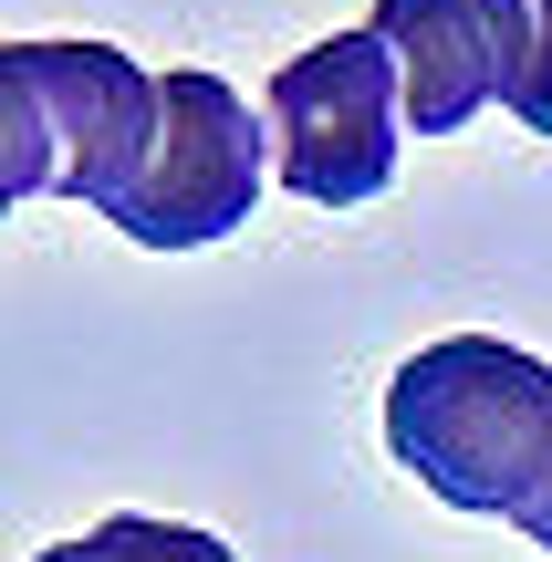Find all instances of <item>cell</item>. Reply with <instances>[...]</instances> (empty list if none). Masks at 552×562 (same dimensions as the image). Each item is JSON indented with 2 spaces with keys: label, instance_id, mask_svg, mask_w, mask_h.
<instances>
[{
  "label": "cell",
  "instance_id": "obj_1",
  "mask_svg": "<svg viewBox=\"0 0 552 562\" xmlns=\"http://www.w3.org/2000/svg\"><path fill=\"white\" fill-rule=\"evenodd\" d=\"M386 448L438 490L449 510L521 521L542 459H552V364L491 334H438L386 385Z\"/></svg>",
  "mask_w": 552,
  "mask_h": 562
},
{
  "label": "cell",
  "instance_id": "obj_2",
  "mask_svg": "<svg viewBox=\"0 0 552 562\" xmlns=\"http://www.w3.org/2000/svg\"><path fill=\"white\" fill-rule=\"evenodd\" d=\"M157 83L115 42H11L0 53V188L115 209L157 136Z\"/></svg>",
  "mask_w": 552,
  "mask_h": 562
},
{
  "label": "cell",
  "instance_id": "obj_3",
  "mask_svg": "<svg viewBox=\"0 0 552 562\" xmlns=\"http://www.w3.org/2000/svg\"><path fill=\"white\" fill-rule=\"evenodd\" d=\"M261 125H271V178L313 209H354L396 178V146H407V74L396 53L375 42V21L313 42L271 74L261 94Z\"/></svg>",
  "mask_w": 552,
  "mask_h": 562
},
{
  "label": "cell",
  "instance_id": "obj_4",
  "mask_svg": "<svg viewBox=\"0 0 552 562\" xmlns=\"http://www.w3.org/2000/svg\"><path fill=\"white\" fill-rule=\"evenodd\" d=\"M261 146H271V125H250V104L229 94L219 74L167 63L157 136H146L136 178H125V199L104 209V220L136 250H209V240H229V229H250V209H261V188H271Z\"/></svg>",
  "mask_w": 552,
  "mask_h": 562
},
{
  "label": "cell",
  "instance_id": "obj_5",
  "mask_svg": "<svg viewBox=\"0 0 552 562\" xmlns=\"http://www.w3.org/2000/svg\"><path fill=\"white\" fill-rule=\"evenodd\" d=\"M375 42L407 74V136H459L480 104L532 94V0H375Z\"/></svg>",
  "mask_w": 552,
  "mask_h": 562
},
{
  "label": "cell",
  "instance_id": "obj_6",
  "mask_svg": "<svg viewBox=\"0 0 552 562\" xmlns=\"http://www.w3.org/2000/svg\"><path fill=\"white\" fill-rule=\"evenodd\" d=\"M32 562H240L219 531H188V521H146V510H115V521L74 531V542L32 552Z\"/></svg>",
  "mask_w": 552,
  "mask_h": 562
},
{
  "label": "cell",
  "instance_id": "obj_7",
  "mask_svg": "<svg viewBox=\"0 0 552 562\" xmlns=\"http://www.w3.org/2000/svg\"><path fill=\"white\" fill-rule=\"evenodd\" d=\"M521 125L552 136V0H532V94H521Z\"/></svg>",
  "mask_w": 552,
  "mask_h": 562
},
{
  "label": "cell",
  "instance_id": "obj_8",
  "mask_svg": "<svg viewBox=\"0 0 552 562\" xmlns=\"http://www.w3.org/2000/svg\"><path fill=\"white\" fill-rule=\"evenodd\" d=\"M521 531L552 552V459H542V480H532V501H521Z\"/></svg>",
  "mask_w": 552,
  "mask_h": 562
}]
</instances>
